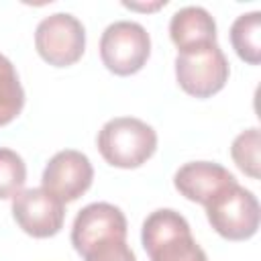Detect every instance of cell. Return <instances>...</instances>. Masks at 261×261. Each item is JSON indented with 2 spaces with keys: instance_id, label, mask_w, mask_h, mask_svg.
I'll list each match as a JSON object with an SVG mask.
<instances>
[{
  "instance_id": "cell-1",
  "label": "cell",
  "mask_w": 261,
  "mask_h": 261,
  "mask_svg": "<svg viewBox=\"0 0 261 261\" xmlns=\"http://www.w3.org/2000/svg\"><path fill=\"white\" fill-rule=\"evenodd\" d=\"M96 143L102 159L108 165L118 169H135L155 155L157 133L141 118L116 116L104 122Z\"/></svg>"
},
{
  "instance_id": "cell-2",
  "label": "cell",
  "mask_w": 261,
  "mask_h": 261,
  "mask_svg": "<svg viewBox=\"0 0 261 261\" xmlns=\"http://www.w3.org/2000/svg\"><path fill=\"white\" fill-rule=\"evenodd\" d=\"M141 243L149 261H208L192 237L190 222L171 208H159L145 218Z\"/></svg>"
},
{
  "instance_id": "cell-3",
  "label": "cell",
  "mask_w": 261,
  "mask_h": 261,
  "mask_svg": "<svg viewBox=\"0 0 261 261\" xmlns=\"http://www.w3.org/2000/svg\"><path fill=\"white\" fill-rule=\"evenodd\" d=\"M230 75V65L218 43L181 51L175 57V80L179 88L194 98L218 94Z\"/></svg>"
},
{
  "instance_id": "cell-4",
  "label": "cell",
  "mask_w": 261,
  "mask_h": 261,
  "mask_svg": "<svg viewBox=\"0 0 261 261\" xmlns=\"http://www.w3.org/2000/svg\"><path fill=\"white\" fill-rule=\"evenodd\" d=\"M204 208L210 226L226 241H247L259 228L261 210L257 196L239 186V181L222 190Z\"/></svg>"
},
{
  "instance_id": "cell-5",
  "label": "cell",
  "mask_w": 261,
  "mask_h": 261,
  "mask_svg": "<svg viewBox=\"0 0 261 261\" xmlns=\"http://www.w3.org/2000/svg\"><path fill=\"white\" fill-rule=\"evenodd\" d=\"M151 55V37L135 20H116L100 37V59L104 67L120 77L141 71Z\"/></svg>"
},
{
  "instance_id": "cell-6",
  "label": "cell",
  "mask_w": 261,
  "mask_h": 261,
  "mask_svg": "<svg viewBox=\"0 0 261 261\" xmlns=\"http://www.w3.org/2000/svg\"><path fill=\"white\" fill-rule=\"evenodd\" d=\"M35 49L45 63L69 67L86 51V29L69 12L49 14L35 29Z\"/></svg>"
},
{
  "instance_id": "cell-7",
  "label": "cell",
  "mask_w": 261,
  "mask_h": 261,
  "mask_svg": "<svg viewBox=\"0 0 261 261\" xmlns=\"http://www.w3.org/2000/svg\"><path fill=\"white\" fill-rule=\"evenodd\" d=\"M10 210L18 228L33 239H49L63 228L65 204L45 188L20 190L12 198Z\"/></svg>"
},
{
  "instance_id": "cell-8",
  "label": "cell",
  "mask_w": 261,
  "mask_h": 261,
  "mask_svg": "<svg viewBox=\"0 0 261 261\" xmlns=\"http://www.w3.org/2000/svg\"><path fill=\"white\" fill-rule=\"evenodd\" d=\"M94 181V167L86 153L75 149H63L55 153L41 175V188L57 196L63 204L75 202L84 196Z\"/></svg>"
},
{
  "instance_id": "cell-9",
  "label": "cell",
  "mask_w": 261,
  "mask_h": 261,
  "mask_svg": "<svg viewBox=\"0 0 261 261\" xmlns=\"http://www.w3.org/2000/svg\"><path fill=\"white\" fill-rule=\"evenodd\" d=\"M128 224L122 210L108 202H92L84 206L71 226V245L75 253L82 257L96 245L110 241V239H122L126 241Z\"/></svg>"
},
{
  "instance_id": "cell-10",
  "label": "cell",
  "mask_w": 261,
  "mask_h": 261,
  "mask_svg": "<svg viewBox=\"0 0 261 261\" xmlns=\"http://www.w3.org/2000/svg\"><path fill=\"white\" fill-rule=\"evenodd\" d=\"M232 184H237V177L224 165L214 161H190L173 175L175 190L186 200L202 206H206Z\"/></svg>"
},
{
  "instance_id": "cell-11",
  "label": "cell",
  "mask_w": 261,
  "mask_h": 261,
  "mask_svg": "<svg viewBox=\"0 0 261 261\" xmlns=\"http://www.w3.org/2000/svg\"><path fill=\"white\" fill-rule=\"evenodd\" d=\"M169 39L177 53L216 43V22L202 6H184L169 20Z\"/></svg>"
},
{
  "instance_id": "cell-12",
  "label": "cell",
  "mask_w": 261,
  "mask_h": 261,
  "mask_svg": "<svg viewBox=\"0 0 261 261\" xmlns=\"http://www.w3.org/2000/svg\"><path fill=\"white\" fill-rule=\"evenodd\" d=\"M230 45L234 53L249 65L261 61V12H245L234 18L230 27Z\"/></svg>"
},
{
  "instance_id": "cell-13",
  "label": "cell",
  "mask_w": 261,
  "mask_h": 261,
  "mask_svg": "<svg viewBox=\"0 0 261 261\" xmlns=\"http://www.w3.org/2000/svg\"><path fill=\"white\" fill-rule=\"evenodd\" d=\"M24 106V90L12 61L0 53V126L10 124Z\"/></svg>"
},
{
  "instance_id": "cell-14",
  "label": "cell",
  "mask_w": 261,
  "mask_h": 261,
  "mask_svg": "<svg viewBox=\"0 0 261 261\" xmlns=\"http://www.w3.org/2000/svg\"><path fill=\"white\" fill-rule=\"evenodd\" d=\"M230 157L245 175H249L251 179H259L261 163H259V128L257 126L247 128L234 137L230 145Z\"/></svg>"
},
{
  "instance_id": "cell-15",
  "label": "cell",
  "mask_w": 261,
  "mask_h": 261,
  "mask_svg": "<svg viewBox=\"0 0 261 261\" xmlns=\"http://www.w3.org/2000/svg\"><path fill=\"white\" fill-rule=\"evenodd\" d=\"M27 181L24 159L6 147H0V200L14 198Z\"/></svg>"
},
{
  "instance_id": "cell-16",
  "label": "cell",
  "mask_w": 261,
  "mask_h": 261,
  "mask_svg": "<svg viewBox=\"0 0 261 261\" xmlns=\"http://www.w3.org/2000/svg\"><path fill=\"white\" fill-rule=\"evenodd\" d=\"M84 261H137V257L133 249L126 245V241L110 239V241H104L92 247L84 255Z\"/></svg>"
},
{
  "instance_id": "cell-17",
  "label": "cell",
  "mask_w": 261,
  "mask_h": 261,
  "mask_svg": "<svg viewBox=\"0 0 261 261\" xmlns=\"http://www.w3.org/2000/svg\"><path fill=\"white\" fill-rule=\"evenodd\" d=\"M167 2H155V4H133V2H122L124 8H130V10H143V12H151V10H157L161 6H165Z\"/></svg>"
}]
</instances>
